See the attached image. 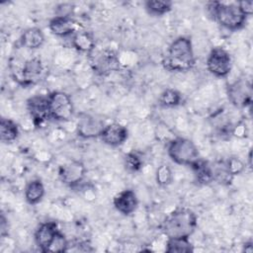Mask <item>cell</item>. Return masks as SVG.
Listing matches in <instances>:
<instances>
[{
	"mask_svg": "<svg viewBox=\"0 0 253 253\" xmlns=\"http://www.w3.org/2000/svg\"><path fill=\"white\" fill-rule=\"evenodd\" d=\"M196 64L193 43L190 37L180 36L169 44L162 59L164 69L170 72H186Z\"/></svg>",
	"mask_w": 253,
	"mask_h": 253,
	"instance_id": "1",
	"label": "cell"
},
{
	"mask_svg": "<svg viewBox=\"0 0 253 253\" xmlns=\"http://www.w3.org/2000/svg\"><path fill=\"white\" fill-rule=\"evenodd\" d=\"M197 226V214L190 209L178 208L166 215L161 224V231L167 238H190Z\"/></svg>",
	"mask_w": 253,
	"mask_h": 253,
	"instance_id": "2",
	"label": "cell"
},
{
	"mask_svg": "<svg viewBox=\"0 0 253 253\" xmlns=\"http://www.w3.org/2000/svg\"><path fill=\"white\" fill-rule=\"evenodd\" d=\"M209 14L222 28L235 32L242 29L247 21V17L242 13L236 3H224L212 1L207 4Z\"/></svg>",
	"mask_w": 253,
	"mask_h": 253,
	"instance_id": "3",
	"label": "cell"
},
{
	"mask_svg": "<svg viewBox=\"0 0 253 253\" xmlns=\"http://www.w3.org/2000/svg\"><path fill=\"white\" fill-rule=\"evenodd\" d=\"M11 75L22 87H30L39 83L44 76V66L40 57L25 59L16 66L10 64Z\"/></svg>",
	"mask_w": 253,
	"mask_h": 253,
	"instance_id": "4",
	"label": "cell"
},
{
	"mask_svg": "<svg viewBox=\"0 0 253 253\" xmlns=\"http://www.w3.org/2000/svg\"><path fill=\"white\" fill-rule=\"evenodd\" d=\"M167 154L174 163L189 167L201 158L194 141L182 136H176L168 141Z\"/></svg>",
	"mask_w": 253,
	"mask_h": 253,
	"instance_id": "5",
	"label": "cell"
},
{
	"mask_svg": "<svg viewBox=\"0 0 253 253\" xmlns=\"http://www.w3.org/2000/svg\"><path fill=\"white\" fill-rule=\"evenodd\" d=\"M50 119L56 122H68L74 114L70 96L63 91H52L47 94Z\"/></svg>",
	"mask_w": 253,
	"mask_h": 253,
	"instance_id": "6",
	"label": "cell"
},
{
	"mask_svg": "<svg viewBox=\"0 0 253 253\" xmlns=\"http://www.w3.org/2000/svg\"><path fill=\"white\" fill-rule=\"evenodd\" d=\"M206 66L211 75L217 78L226 77L232 69L231 55L224 47L214 46L207 57Z\"/></svg>",
	"mask_w": 253,
	"mask_h": 253,
	"instance_id": "7",
	"label": "cell"
},
{
	"mask_svg": "<svg viewBox=\"0 0 253 253\" xmlns=\"http://www.w3.org/2000/svg\"><path fill=\"white\" fill-rule=\"evenodd\" d=\"M88 55L92 69L100 76H106L120 68L119 56L112 49H94Z\"/></svg>",
	"mask_w": 253,
	"mask_h": 253,
	"instance_id": "8",
	"label": "cell"
},
{
	"mask_svg": "<svg viewBox=\"0 0 253 253\" xmlns=\"http://www.w3.org/2000/svg\"><path fill=\"white\" fill-rule=\"evenodd\" d=\"M226 94L228 101L236 108L244 109L252 104V85L245 77H239L227 84Z\"/></svg>",
	"mask_w": 253,
	"mask_h": 253,
	"instance_id": "9",
	"label": "cell"
},
{
	"mask_svg": "<svg viewBox=\"0 0 253 253\" xmlns=\"http://www.w3.org/2000/svg\"><path fill=\"white\" fill-rule=\"evenodd\" d=\"M58 178L71 189H78L85 180L86 167L81 161H70L58 168Z\"/></svg>",
	"mask_w": 253,
	"mask_h": 253,
	"instance_id": "10",
	"label": "cell"
},
{
	"mask_svg": "<svg viewBox=\"0 0 253 253\" xmlns=\"http://www.w3.org/2000/svg\"><path fill=\"white\" fill-rule=\"evenodd\" d=\"M106 124L103 119L95 115L81 113L77 119L76 132L78 136L84 139L95 138L100 136Z\"/></svg>",
	"mask_w": 253,
	"mask_h": 253,
	"instance_id": "11",
	"label": "cell"
},
{
	"mask_svg": "<svg viewBox=\"0 0 253 253\" xmlns=\"http://www.w3.org/2000/svg\"><path fill=\"white\" fill-rule=\"evenodd\" d=\"M26 107L36 126H42L50 119L47 95L37 94L30 97L26 102Z\"/></svg>",
	"mask_w": 253,
	"mask_h": 253,
	"instance_id": "12",
	"label": "cell"
},
{
	"mask_svg": "<svg viewBox=\"0 0 253 253\" xmlns=\"http://www.w3.org/2000/svg\"><path fill=\"white\" fill-rule=\"evenodd\" d=\"M99 137L106 145L118 147L123 145L127 139L128 130L126 126L122 124L112 123L105 126Z\"/></svg>",
	"mask_w": 253,
	"mask_h": 253,
	"instance_id": "13",
	"label": "cell"
},
{
	"mask_svg": "<svg viewBox=\"0 0 253 253\" xmlns=\"http://www.w3.org/2000/svg\"><path fill=\"white\" fill-rule=\"evenodd\" d=\"M59 229L57 223L55 221H44L42 222L34 233V240L38 248L42 251L46 253L48 247L52 243L53 239L55 238L56 234L58 233Z\"/></svg>",
	"mask_w": 253,
	"mask_h": 253,
	"instance_id": "14",
	"label": "cell"
},
{
	"mask_svg": "<svg viewBox=\"0 0 253 253\" xmlns=\"http://www.w3.org/2000/svg\"><path fill=\"white\" fill-rule=\"evenodd\" d=\"M113 205L116 211L123 215H130L138 207V199L133 190L125 189L113 198Z\"/></svg>",
	"mask_w": 253,
	"mask_h": 253,
	"instance_id": "15",
	"label": "cell"
},
{
	"mask_svg": "<svg viewBox=\"0 0 253 253\" xmlns=\"http://www.w3.org/2000/svg\"><path fill=\"white\" fill-rule=\"evenodd\" d=\"M48 29L54 36L64 38L76 32V24L69 16H54L48 22Z\"/></svg>",
	"mask_w": 253,
	"mask_h": 253,
	"instance_id": "16",
	"label": "cell"
},
{
	"mask_svg": "<svg viewBox=\"0 0 253 253\" xmlns=\"http://www.w3.org/2000/svg\"><path fill=\"white\" fill-rule=\"evenodd\" d=\"M44 41L45 37L42 30L37 27L26 29L20 37L21 45L27 49L32 50L42 47L44 43Z\"/></svg>",
	"mask_w": 253,
	"mask_h": 253,
	"instance_id": "17",
	"label": "cell"
},
{
	"mask_svg": "<svg viewBox=\"0 0 253 253\" xmlns=\"http://www.w3.org/2000/svg\"><path fill=\"white\" fill-rule=\"evenodd\" d=\"M190 168L193 171L195 181L199 185L206 186V185H210L213 182L211 164L209 161H207L201 157L194 164H192L190 166Z\"/></svg>",
	"mask_w": 253,
	"mask_h": 253,
	"instance_id": "18",
	"label": "cell"
},
{
	"mask_svg": "<svg viewBox=\"0 0 253 253\" xmlns=\"http://www.w3.org/2000/svg\"><path fill=\"white\" fill-rule=\"evenodd\" d=\"M71 45L76 50L89 54L95 49L96 42L92 33L87 31H76L72 35Z\"/></svg>",
	"mask_w": 253,
	"mask_h": 253,
	"instance_id": "19",
	"label": "cell"
},
{
	"mask_svg": "<svg viewBox=\"0 0 253 253\" xmlns=\"http://www.w3.org/2000/svg\"><path fill=\"white\" fill-rule=\"evenodd\" d=\"M44 185L41 179H33L29 181L24 190L25 200L31 206L39 204L44 197Z\"/></svg>",
	"mask_w": 253,
	"mask_h": 253,
	"instance_id": "20",
	"label": "cell"
},
{
	"mask_svg": "<svg viewBox=\"0 0 253 253\" xmlns=\"http://www.w3.org/2000/svg\"><path fill=\"white\" fill-rule=\"evenodd\" d=\"M213 182L221 185V186H229L231 185L234 176L231 174L230 170L227 167L226 161L218 160L211 164Z\"/></svg>",
	"mask_w": 253,
	"mask_h": 253,
	"instance_id": "21",
	"label": "cell"
},
{
	"mask_svg": "<svg viewBox=\"0 0 253 253\" xmlns=\"http://www.w3.org/2000/svg\"><path fill=\"white\" fill-rule=\"evenodd\" d=\"M18 125L11 119L2 118L0 122V139L4 143H11L19 136Z\"/></svg>",
	"mask_w": 253,
	"mask_h": 253,
	"instance_id": "22",
	"label": "cell"
},
{
	"mask_svg": "<svg viewBox=\"0 0 253 253\" xmlns=\"http://www.w3.org/2000/svg\"><path fill=\"white\" fill-rule=\"evenodd\" d=\"M173 2L169 0H147L144 2L146 12L154 17H161L172 10Z\"/></svg>",
	"mask_w": 253,
	"mask_h": 253,
	"instance_id": "23",
	"label": "cell"
},
{
	"mask_svg": "<svg viewBox=\"0 0 253 253\" xmlns=\"http://www.w3.org/2000/svg\"><path fill=\"white\" fill-rule=\"evenodd\" d=\"M183 101L182 94L174 89L167 88L161 92L158 98V104L163 108H175L181 105Z\"/></svg>",
	"mask_w": 253,
	"mask_h": 253,
	"instance_id": "24",
	"label": "cell"
},
{
	"mask_svg": "<svg viewBox=\"0 0 253 253\" xmlns=\"http://www.w3.org/2000/svg\"><path fill=\"white\" fill-rule=\"evenodd\" d=\"M165 251L167 253H190L194 251V246L190 238H167Z\"/></svg>",
	"mask_w": 253,
	"mask_h": 253,
	"instance_id": "25",
	"label": "cell"
},
{
	"mask_svg": "<svg viewBox=\"0 0 253 253\" xmlns=\"http://www.w3.org/2000/svg\"><path fill=\"white\" fill-rule=\"evenodd\" d=\"M125 169L129 173H136L143 167V159L136 151H129L123 158Z\"/></svg>",
	"mask_w": 253,
	"mask_h": 253,
	"instance_id": "26",
	"label": "cell"
},
{
	"mask_svg": "<svg viewBox=\"0 0 253 253\" xmlns=\"http://www.w3.org/2000/svg\"><path fill=\"white\" fill-rule=\"evenodd\" d=\"M155 180L160 187H167L173 182V173L169 165L161 164L158 166L155 172Z\"/></svg>",
	"mask_w": 253,
	"mask_h": 253,
	"instance_id": "27",
	"label": "cell"
},
{
	"mask_svg": "<svg viewBox=\"0 0 253 253\" xmlns=\"http://www.w3.org/2000/svg\"><path fill=\"white\" fill-rule=\"evenodd\" d=\"M68 246V240L65 238L64 234L59 230L56 234L55 238L53 239L52 243L48 247L47 252L51 253H60V252H66Z\"/></svg>",
	"mask_w": 253,
	"mask_h": 253,
	"instance_id": "28",
	"label": "cell"
},
{
	"mask_svg": "<svg viewBox=\"0 0 253 253\" xmlns=\"http://www.w3.org/2000/svg\"><path fill=\"white\" fill-rule=\"evenodd\" d=\"M225 161H226L228 169L230 170L231 174L234 177L237 175H240L245 169V163L239 157L231 156V157L226 158Z\"/></svg>",
	"mask_w": 253,
	"mask_h": 253,
	"instance_id": "29",
	"label": "cell"
},
{
	"mask_svg": "<svg viewBox=\"0 0 253 253\" xmlns=\"http://www.w3.org/2000/svg\"><path fill=\"white\" fill-rule=\"evenodd\" d=\"M237 5L246 17H249L252 15V13H253V1L252 0L239 1V2H237Z\"/></svg>",
	"mask_w": 253,
	"mask_h": 253,
	"instance_id": "30",
	"label": "cell"
},
{
	"mask_svg": "<svg viewBox=\"0 0 253 253\" xmlns=\"http://www.w3.org/2000/svg\"><path fill=\"white\" fill-rule=\"evenodd\" d=\"M57 12L55 16H69L71 17V13L73 11V6L68 3H63L58 5L57 7Z\"/></svg>",
	"mask_w": 253,
	"mask_h": 253,
	"instance_id": "31",
	"label": "cell"
},
{
	"mask_svg": "<svg viewBox=\"0 0 253 253\" xmlns=\"http://www.w3.org/2000/svg\"><path fill=\"white\" fill-rule=\"evenodd\" d=\"M8 219L5 216V214L2 212L1 216H0V234L2 236V238H4L5 236L8 235Z\"/></svg>",
	"mask_w": 253,
	"mask_h": 253,
	"instance_id": "32",
	"label": "cell"
},
{
	"mask_svg": "<svg viewBox=\"0 0 253 253\" xmlns=\"http://www.w3.org/2000/svg\"><path fill=\"white\" fill-rule=\"evenodd\" d=\"M243 251L251 253L253 252V242L250 240L248 242H245V244L243 245Z\"/></svg>",
	"mask_w": 253,
	"mask_h": 253,
	"instance_id": "33",
	"label": "cell"
}]
</instances>
